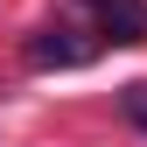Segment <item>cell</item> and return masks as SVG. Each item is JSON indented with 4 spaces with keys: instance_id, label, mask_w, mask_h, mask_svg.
<instances>
[{
    "instance_id": "6da1fadb",
    "label": "cell",
    "mask_w": 147,
    "mask_h": 147,
    "mask_svg": "<svg viewBox=\"0 0 147 147\" xmlns=\"http://www.w3.org/2000/svg\"><path fill=\"white\" fill-rule=\"evenodd\" d=\"M91 56H98V35L77 28V21H49L28 35V63L35 70H84Z\"/></svg>"
},
{
    "instance_id": "7a4b0ae2",
    "label": "cell",
    "mask_w": 147,
    "mask_h": 147,
    "mask_svg": "<svg viewBox=\"0 0 147 147\" xmlns=\"http://www.w3.org/2000/svg\"><path fill=\"white\" fill-rule=\"evenodd\" d=\"M91 21H98V42H147V0H84Z\"/></svg>"
},
{
    "instance_id": "3957f363",
    "label": "cell",
    "mask_w": 147,
    "mask_h": 147,
    "mask_svg": "<svg viewBox=\"0 0 147 147\" xmlns=\"http://www.w3.org/2000/svg\"><path fill=\"white\" fill-rule=\"evenodd\" d=\"M119 112L133 119L140 133H147V84H126V91H119Z\"/></svg>"
}]
</instances>
